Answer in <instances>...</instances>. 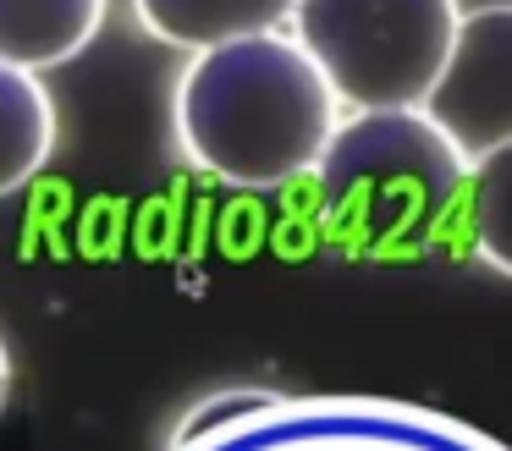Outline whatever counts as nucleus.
I'll list each match as a JSON object with an SVG mask.
<instances>
[{
	"instance_id": "obj_10",
	"label": "nucleus",
	"mask_w": 512,
	"mask_h": 451,
	"mask_svg": "<svg viewBox=\"0 0 512 451\" xmlns=\"http://www.w3.org/2000/svg\"><path fill=\"white\" fill-rule=\"evenodd\" d=\"M6 391H12V358H6V341H0V407H6Z\"/></svg>"
},
{
	"instance_id": "obj_1",
	"label": "nucleus",
	"mask_w": 512,
	"mask_h": 451,
	"mask_svg": "<svg viewBox=\"0 0 512 451\" xmlns=\"http://www.w3.org/2000/svg\"><path fill=\"white\" fill-rule=\"evenodd\" d=\"M177 143L204 176L276 193L320 165L342 105L292 33H248L193 50L171 99Z\"/></svg>"
},
{
	"instance_id": "obj_7",
	"label": "nucleus",
	"mask_w": 512,
	"mask_h": 451,
	"mask_svg": "<svg viewBox=\"0 0 512 451\" xmlns=\"http://www.w3.org/2000/svg\"><path fill=\"white\" fill-rule=\"evenodd\" d=\"M133 11L160 44H177L193 55L226 39L287 28L292 0H133Z\"/></svg>"
},
{
	"instance_id": "obj_5",
	"label": "nucleus",
	"mask_w": 512,
	"mask_h": 451,
	"mask_svg": "<svg viewBox=\"0 0 512 451\" xmlns=\"http://www.w3.org/2000/svg\"><path fill=\"white\" fill-rule=\"evenodd\" d=\"M419 110L468 165L496 143H512V0L457 17L452 50Z\"/></svg>"
},
{
	"instance_id": "obj_9",
	"label": "nucleus",
	"mask_w": 512,
	"mask_h": 451,
	"mask_svg": "<svg viewBox=\"0 0 512 451\" xmlns=\"http://www.w3.org/2000/svg\"><path fill=\"white\" fill-rule=\"evenodd\" d=\"M463 215H468L474 253L496 275L512 281V143H496L490 154H479V160L468 165Z\"/></svg>"
},
{
	"instance_id": "obj_4",
	"label": "nucleus",
	"mask_w": 512,
	"mask_h": 451,
	"mask_svg": "<svg viewBox=\"0 0 512 451\" xmlns=\"http://www.w3.org/2000/svg\"><path fill=\"white\" fill-rule=\"evenodd\" d=\"M457 0H292V39L342 110H413L435 83Z\"/></svg>"
},
{
	"instance_id": "obj_8",
	"label": "nucleus",
	"mask_w": 512,
	"mask_h": 451,
	"mask_svg": "<svg viewBox=\"0 0 512 451\" xmlns=\"http://www.w3.org/2000/svg\"><path fill=\"white\" fill-rule=\"evenodd\" d=\"M56 149V105L39 72L0 61V198L28 187Z\"/></svg>"
},
{
	"instance_id": "obj_2",
	"label": "nucleus",
	"mask_w": 512,
	"mask_h": 451,
	"mask_svg": "<svg viewBox=\"0 0 512 451\" xmlns=\"http://www.w3.org/2000/svg\"><path fill=\"white\" fill-rule=\"evenodd\" d=\"M320 209L358 248H419L463 198L468 160L413 110H353L336 121L320 165Z\"/></svg>"
},
{
	"instance_id": "obj_6",
	"label": "nucleus",
	"mask_w": 512,
	"mask_h": 451,
	"mask_svg": "<svg viewBox=\"0 0 512 451\" xmlns=\"http://www.w3.org/2000/svg\"><path fill=\"white\" fill-rule=\"evenodd\" d=\"M111 0H0V61L50 72L89 50Z\"/></svg>"
},
{
	"instance_id": "obj_3",
	"label": "nucleus",
	"mask_w": 512,
	"mask_h": 451,
	"mask_svg": "<svg viewBox=\"0 0 512 451\" xmlns=\"http://www.w3.org/2000/svg\"><path fill=\"white\" fill-rule=\"evenodd\" d=\"M171 451H507L463 418L364 396L226 391L177 429Z\"/></svg>"
}]
</instances>
